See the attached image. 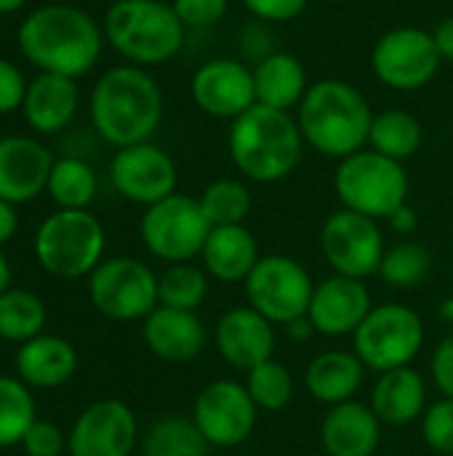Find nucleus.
<instances>
[{"label":"nucleus","mask_w":453,"mask_h":456,"mask_svg":"<svg viewBox=\"0 0 453 456\" xmlns=\"http://www.w3.org/2000/svg\"><path fill=\"white\" fill-rule=\"evenodd\" d=\"M425 347L422 318L398 302L376 305L352 334V350L371 371H392L411 366Z\"/></svg>","instance_id":"nucleus-9"},{"label":"nucleus","mask_w":453,"mask_h":456,"mask_svg":"<svg viewBox=\"0 0 453 456\" xmlns=\"http://www.w3.org/2000/svg\"><path fill=\"white\" fill-rule=\"evenodd\" d=\"M190 96L200 112L232 123L256 104L254 69L238 56H214L192 72Z\"/></svg>","instance_id":"nucleus-15"},{"label":"nucleus","mask_w":453,"mask_h":456,"mask_svg":"<svg viewBox=\"0 0 453 456\" xmlns=\"http://www.w3.org/2000/svg\"><path fill=\"white\" fill-rule=\"evenodd\" d=\"M16 40L24 59L40 72L77 80L96 67L104 45V29L88 11L51 3L35 8L19 24Z\"/></svg>","instance_id":"nucleus-1"},{"label":"nucleus","mask_w":453,"mask_h":456,"mask_svg":"<svg viewBox=\"0 0 453 456\" xmlns=\"http://www.w3.org/2000/svg\"><path fill=\"white\" fill-rule=\"evenodd\" d=\"M294 112L304 144L326 158L344 160L368 147L374 112L363 91L347 80L323 77L310 83Z\"/></svg>","instance_id":"nucleus-3"},{"label":"nucleus","mask_w":453,"mask_h":456,"mask_svg":"<svg viewBox=\"0 0 453 456\" xmlns=\"http://www.w3.org/2000/svg\"><path fill=\"white\" fill-rule=\"evenodd\" d=\"M409 171L371 147L339 160L334 171V192L342 208L358 211L371 219H390L395 208L409 203Z\"/></svg>","instance_id":"nucleus-6"},{"label":"nucleus","mask_w":453,"mask_h":456,"mask_svg":"<svg viewBox=\"0 0 453 456\" xmlns=\"http://www.w3.org/2000/svg\"><path fill=\"white\" fill-rule=\"evenodd\" d=\"M107 235L101 222L85 211L59 208L45 216L35 232V259L56 278H83L91 275L104 262Z\"/></svg>","instance_id":"nucleus-7"},{"label":"nucleus","mask_w":453,"mask_h":456,"mask_svg":"<svg viewBox=\"0 0 453 456\" xmlns=\"http://www.w3.org/2000/svg\"><path fill=\"white\" fill-rule=\"evenodd\" d=\"M208 294V273L192 262L168 265L158 275V302L160 307L190 310L195 313Z\"/></svg>","instance_id":"nucleus-34"},{"label":"nucleus","mask_w":453,"mask_h":456,"mask_svg":"<svg viewBox=\"0 0 453 456\" xmlns=\"http://www.w3.org/2000/svg\"><path fill=\"white\" fill-rule=\"evenodd\" d=\"M371 409L382 425H392V428H403L422 419L427 411L425 377L411 366L379 374L371 393Z\"/></svg>","instance_id":"nucleus-25"},{"label":"nucleus","mask_w":453,"mask_h":456,"mask_svg":"<svg viewBox=\"0 0 453 456\" xmlns=\"http://www.w3.org/2000/svg\"><path fill=\"white\" fill-rule=\"evenodd\" d=\"M441 64L443 59L438 53L435 37L422 27L387 29L371 48L374 77L400 94L422 91L425 86H430Z\"/></svg>","instance_id":"nucleus-11"},{"label":"nucleus","mask_w":453,"mask_h":456,"mask_svg":"<svg viewBox=\"0 0 453 456\" xmlns=\"http://www.w3.org/2000/svg\"><path fill=\"white\" fill-rule=\"evenodd\" d=\"M88 299L109 321H144L158 302V275L133 256L104 259L88 275Z\"/></svg>","instance_id":"nucleus-10"},{"label":"nucleus","mask_w":453,"mask_h":456,"mask_svg":"<svg viewBox=\"0 0 453 456\" xmlns=\"http://www.w3.org/2000/svg\"><path fill=\"white\" fill-rule=\"evenodd\" d=\"M27 3L29 0H0V13H13V11H19Z\"/></svg>","instance_id":"nucleus-50"},{"label":"nucleus","mask_w":453,"mask_h":456,"mask_svg":"<svg viewBox=\"0 0 453 456\" xmlns=\"http://www.w3.org/2000/svg\"><path fill=\"white\" fill-rule=\"evenodd\" d=\"M275 51H280V48H278V35H275L272 24L251 16L238 32V53H240L238 59H243L246 64L254 67L262 59L272 56Z\"/></svg>","instance_id":"nucleus-39"},{"label":"nucleus","mask_w":453,"mask_h":456,"mask_svg":"<svg viewBox=\"0 0 453 456\" xmlns=\"http://www.w3.org/2000/svg\"><path fill=\"white\" fill-rule=\"evenodd\" d=\"M304 147L296 118L264 104H254L227 131V150L235 168L256 184H275L291 176L302 163Z\"/></svg>","instance_id":"nucleus-4"},{"label":"nucleus","mask_w":453,"mask_h":456,"mask_svg":"<svg viewBox=\"0 0 453 456\" xmlns=\"http://www.w3.org/2000/svg\"><path fill=\"white\" fill-rule=\"evenodd\" d=\"M425 142V128L417 115L409 110H384L374 112L368 147L392 158V160H409L419 152Z\"/></svg>","instance_id":"nucleus-29"},{"label":"nucleus","mask_w":453,"mask_h":456,"mask_svg":"<svg viewBox=\"0 0 453 456\" xmlns=\"http://www.w3.org/2000/svg\"><path fill=\"white\" fill-rule=\"evenodd\" d=\"M246 11L254 19L270 21V24H283V21H294L299 19L310 0H243Z\"/></svg>","instance_id":"nucleus-42"},{"label":"nucleus","mask_w":453,"mask_h":456,"mask_svg":"<svg viewBox=\"0 0 453 456\" xmlns=\"http://www.w3.org/2000/svg\"><path fill=\"white\" fill-rule=\"evenodd\" d=\"M371 294L363 281L347 275H331L315 286L310 302V323L315 334L323 337H347L355 334L358 326L371 313Z\"/></svg>","instance_id":"nucleus-18"},{"label":"nucleus","mask_w":453,"mask_h":456,"mask_svg":"<svg viewBox=\"0 0 453 456\" xmlns=\"http://www.w3.org/2000/svg\"><path fill=\"white\" fill-rule=\"evenodd\" d=\"M433 382L443 393V398H453V334H449L433 353Z\"/></svg>","instance_id":"nucleus-44"},{"label":"nucleus","mask_w":453,"mask_h":456,"mask_svg":"<svg viewBox=\"0 0 453 456\" xmlns=\"http://www.w3.org/2000/svg\"><path fill=\"white\" fill-rule=\"evenodd\" d=\"M320 248L336 275L358 281L376 275L387 251L379 222L350 208H339L323 222Z\"/></svg>","instance_id":"nucleus-13"},{"label":"nucleus","mask_w":453,"mask_h":456,"mask_svg":"<svg viewBox=\"0 0 453 456\" xmlns=\"http://www.w3.org/2000/svg\"><path fill=\"white\" fill-rule=\"evenodd\" d=\"M286 334H288L294 342H307V339L315 334V326H312V323H310V318L304 315V318H299V321L288 323V326H286Z\"/></svg>","instance_id":"nucleus-48"},{"label":"nucleus","mask_w":453,"mask_h":456,"mask_svg":"<svg viewBox=\"0 0 453 456\" xmlns=\"http://www.w3.org/2000/svg\"><path fill=\"white\" fill-rule=\"evenodd\" d=\"M387 224H390L395 232H400V235H409V232H414V230H417V224H419V216H417V211H414L409 203H403L400 208H395V211L390 214Z\"/></svg>","instance_id":"nucleus-46"},{"label":"nucleus","mask_w":453,"mask_h":456,"mask_svg":"<svg viewBox=\"0 0 453 456\" xmlns=\"http://www.w3.org/2000/svg\"><path fill=\"white\" fill-rule=\"evenodd\" d=\"M441 318H443L446 323H453V299H446V302L441 305Z\"/></svg>","instance_id":"nucleus-51"},{"label":"nucleus","mask_w":453,"mask_h":456,"mask_svg":"<svg viewBox=\"0 0 453 456\" xmlns=\"http://www.w3.org/2000/svg\"><path fill=\"white\" fill-rule=\"evenodd\" d=\"M433 270V256L422 243H395L384 251L379 265V278L392 289H419Z\"/></svg>","instance_id":"nucleus-36"},{"label":"nucleus","mask_w":453,"mask_h":456,"mask_svg":"<svg viewBox=\"0 0 453 456\" xmlns=\"http://www.w3.org/2000/svg\"><path fill=\"white\" fill-rule=\"evenodd\" d=\"M216 350L238 371H251L275 353V323L254 307H232L216 323Z\"/></svg>","instance_id":"nucleus-20"},{"label":"nucleus","mask_w":453,"mask_h":456,"mask_svg":"<svg viewBox=\"0 0 453 456\" xmlns=\"http://www.w3.org/2000/svg\"><path fill=\"white\" fill-rule=\"evenodd\" d=\"M331 3H339V0H331Z\"/></svg>","instance_id":"nucleus-52"},{"label":"nucleus","mask_w":453,"mask_h":456,"mask_svg":"<svg viewBox=\"0 0 453 456\" xmlns=\"http://www.w3.org/2000/svg\"><path fill=\"white\" fill-rule=\"evenodd\" d=\"M246 390L259 406V411H280L294 398V377L278 361H264L246 374Z\"/></svg>","instance_id":"nucleus-37"},{"label":"nucleus","mask_w":453,"mask_h":456,"mask_svg":"<svg viewBox=\"0 0 453 456\" xmlns=\"http://www.w3.org/2000/svg\"><path fill=\"white\" fill-rule=\"evenodd\" d=\"M422 438L435 454L453 456V398H441L427 406L422 417Z\"/></svg>","instance_id":"nucleus-38"},{"label":"nucleus","mask_w":453,"mask_h":456,"mask_svg":"<svg viewBox=\"0 0 453 456\" xmlns=\"http://www.w3.org/2000/svg\"><path fill=\"white\" fill-rule=\"evenodd\" d=\"M200 259L203 270L219 283H246L262 256L259 243L246 224H227L211 230Z\"/></svg>","instance_id":"nucleus-26"},{"label":"nucleus","mask_w":453,"mask_h":456,"mask_svg":"<svg viewBox=\"0 0 453 456\" xmlns=\"http://www.w3.org/2000/svg\"><path fill=\"white\" fill-rule=\"evenodd\" d=\"M37 422L32 387L19 377L0 374V449L21 446L27 430Z\"/></svg>","instance_id":"nucleus-32"},{"label":"nucleus","mask_w":453,"mask_h":456,"mask_svg":"<svg viewBox=\"0 0 453 456\" xmlns=\"http://www.w3.org/2000/svg\"><path fill=\"white\" fill-rule=\"evenodd\" d=\"M45 192L59 208L85 211L99 192V179H96V171L83 158L69 155V158L53 160Z\"/></svg>","instance_id":"nucleus-30"},{"label":"nucleus","mask_w":453,"mask_h":456,"mask_svg":"<svg viewBox=\"0 0 453 456\" xmlns=\"http://www.w3.org/2000/svg\"><path fill=\"white\" fill-rule=\"evenodd\" d=\"M21 452L27 456H61L67 452V436L53 422L37 419L24 436Z\"/></svg>","instance_id":"nucleus-41"},{"label":"nucleus","mask_w":453,"mask_h":456,"mask_svg":"<svg viewBox=\"0 0 453 456\" xmlns=\"http://www.w3.org/2000/svg\"><path fill=\"white\" fill-rule=\"evenodd\" d=\"M211 444L184 417L158 419L142 438V456H208Z\"/></svg>","instance_id":"nucleus-33"},{"label":"nucleus","mask_w":453,"mask_h":456,"mask_svg":"<svg viewBox=\"0 0 453 456\" xmlns=\"http://www.w3.org/2000/svg\"><path fill=\"white\" fill-rule=\"evenodd\" d=\"M182 24L195 32L214 29L230 11V0H171Z\"/></svg>","instance_id":"nucleus-40"},{"label":"nucleus","mask_w":453,"mask_h":456,"mask_svg":"<svg viewBox=\"0 0 453 456\" xmlns=\"http://www.w3.org/2000/svg\"><path fill=\"white\" fill-rule=\"evenodd\" d=\"M91 126L112 147L152 142L163 120V91L147 67H109L93 86L88 102Z\"/></svg>","instance_id":"nucleus-2"},{"label":"nucleus","mask_w":453,"mask_h":456,"mask_svg":"<svg viewBox=\"0 0 453 456\" xmlns=\"http://www.w3.org/2000/svg\"><path fill=\"white\" fill-rule=\"evenodd\" d=\"M101 29L104 40L136 67H160L187 43V27L168 0H115Z\"/></svg>","instance_id":"nucleus-5"},{"label":"nucleus","mask_w":453,"mask_h":456,"mask_svg":"<svg viewBox=\"0 0 453 456\" xmlns=\"http://www.w3.org/2000/svg\"><path fill=\"white\" fill-rule=\"evenodd\" d=\"M80 91L72 77L40 72L32 83H27L24 94V120L37 134H56L67 128L77 112Z\"/></svg>","instance_id":"nucleus-24"},{"label":"nucleus","mask_w":453,"mask_h":456,"mask_svg":"<svg viewBox=\"0 0 453 456\" xmlns=\"http://www.w3.org/2000/svg\"><path fill=\"white\" fill-rule=\"evenodd\" d=\"M27 94V80L13 61L0 56V115L21 110Z\"/></svg>","instance_id":"nucleus-43"},{"label":"nucleus","mask_w":453,"mask_h":456,"mask_svg":"<svg viewBox=\"0 0 453 456\" xmlns=\"http://www.w3.org/2000/svg\"><path fill=\"white\" fill-rule=\"evenodd\" d=\"M19 230V214H16V206L8 203V200H0V248L16 235Z\"/></svg>","instance_id":"nucleus-47"},{"label":"nucleus","mask_w":453,"mask_h":456,"mask_svg":"<svg viewBox=\"0 0 453 456\" xmlns=\"http://www.w3.org/2000/svg\"><path fill=\"white\" fill-rule=\"evenodd\" d=\"M109 182L131 203L152 206L176 192L179 168L176 160L158 144L142 142L120 147L109 160Z\"/></svg>","instance_id":"nucleus-16"},{"label":"nucleus","mask_w":453,"mask_h":456,"mask_svg":"<svg viewBox=\"0 0 453 456\" xmlns=\"http://www.w3.org/2000/svg\"><path fill=\"white\" fill-rule=\"evenodd\" d=\"M198 200H200V208H203L206 219L211 222V227L243 224L246 216L251 214V203H254L246 182L230 179V176L211 182Z\"/></svg>","instance_id":"nucleus-35"},{"label":"nucleus","mask_w":453,"mask_h":456,"mask_svg":"<svg viewBox=\"0 0 453 456\" xmlns=\"http://www.w3.org/2000/svg\"><path fill=\"white\" fill-rule=\"evenodd\" d=\"M251 69H254L256 104H264L272 110H283V112L296 110L310 88L304 64L299 61V56H294L283 48L275 51L272 56L262 59Z\"/></svg>","instance_id":"nucleus-28"},{"label":"nucleus","mask_w":453,"mask_h":456,"mask_svg":"<svg viewBox=\"0 0 453 456\" xmlns=\"http://www.w3.org/2000/svg\"><path fill=\"white\" fill-rule=\"evenodd\" d=\"M16 377L32 390H53L67 385L77 371V350L72 342L56 334H40L19 345Z\"/></svg>","instance_id":"nucleus-22"},{"label":"nucleus","mask_w":453,"mask_h":456,"mask_svg":"<svg viewBox=\"0 0 453 456\" xmlns=\"http://www.w3.org/2000/svg\"><path fill=\"white\" fill-rule=\"evenodd\" d=\"M363 377H366V366L355 353L328 350L310 361L304 371V385L315 401L326 406H339L355 401Z\"/></svg>","instance_id":"nucleus-27"},{"label":"nucleus","mask_w":453,"mask_h":456,"mask_svg":"<svg viewBox=\"0 0 453 456\" xmlns=\"http://www.w3.org/2000/svg\"><path fill=\"white\" fill-rule=\"evenodd\" d=\"M11 286V265H8V256L3 254L0 248V294Z\"/></svg>","instance_id":"nucleus-49"},{"label":"nucleus","mask_w":453,"mask_h":456,"mask_svg":"<svg viewBox=\"0 0 453 456\" xmlns=\"http://www.w3.org/2000/svg\"><path fill=\"white\" fill-rule=\"evenodd\" d=\"M211 230L214 227L206 219L200 200L182 192L147 206L139 222L144 248L168 265H182L200 256Z\"/></svg>","instance_id":"nucleus-8"},{"label":"nucleus","mask_w":453,"mask_h":456,"mask_svg":"<svg viewBox=\"0 0 453 456\" xmlns=\"http://www.w3.org/2000/svg\"><path fill=\"white\" fill-rule=\"evenodd\" d=\"M259 406L248 395L246 385L235 379H216L206 385L192 409V422L203 438L216 449H232L251 438L256 428Z\"/></svg>","instance_id":"nucleus-14"},{"label":"nucleus","mask_w":453,"mask_h":456,"mask_svg":"<svg viewBox=\"0 0 453 456\" xmlns=\"http://www.w3.org/2000/svg\"><path fill=\"white\" fill-rule=\"evenodd\" d=\"M315 283L310 273L291 256L270 254L256 262L246 278V299L259 315L275 326H288L310 313Z\"/></svg>","instance_id":"nucleus-12"},{"label":"nucleus","mask_w":453,"mask_h":456,"mask_svg":"<svg viewBox=\"0 0 453 456\" xmlns=\"http://www.w3.org/2000/svg\"><path fill=\"white\" fill-rule=\"evenodd\" d=\"M139 441V425L117 398H104L85 406L67 433L69 456H131Z\"/></svg>","instance_id":"nucleus-17"},{"label":"nucleus","mask_w":453,"mask_h":456,"mask_svg":"<svg viewBox=\"0 0 453 456\" xmlns=\"http://www.w3.org/2000/svg\"><path fill=\"white\" fill-rule=\"evenodd\" d=\"M53 155L45 144L32 136H3L0 139V200L13 206L37 198L51 176Z\"/></svg>","instance_id":"nucleus-19"},{"label":"nucleus","mask_w":453,"mask_h":456,"mask_svg":"<svg viewBox=\"0 0 453 456\" xmlns=\"http://www.w3.org/2000/svg\"><path fill=\"white\" fill-rule=\"evenodd\" d=\"M320 441L328 456H374L382 444V422L371 406L347 401L323 417Z\"/></svg>","instance_id":"nucleus-23"},{"label":"nucleus","mask_w":453,"mask_h":456,"mask_svg":"<svg viewBox=\"0 0 453 456\" xmlns=\"http://www.w3.org/2000/svg\"><path fill=\"white\" fill-rule=\"evenodd\" d=\"M45 329V305L35 291L8 286L0 294V339L24 345Z\"/></svg>","instance_id":"nucleus-31"},{"label":"nucleus","mask_w":453,"mask_h":456,"mask_svg":"<svg viewBox=\"0 0 453 456\" xmlns=\"http://www.w3.org/2000/svg\"><path fill=\"white\" fill-rule=\"evenodd\" d=\"M433 37H435V45H438V53L443 61H453V16H446L435 29H433Z\"/></svg>","instance_id":"nucleus-45"},{"label":"nucleus","mask_w":453,"mask_h":456,"mask_svg":"<svg viewBox=\"0 0 453 456\" xmlns=\"http://www.w3.org/2000/svg\"><path fill=\"white\" fill-rule=\"evenodd\" d=\"M142 337L152 355L168 363H190L206 347V326L195 313L160 305L144 318Z\"/></svg>","instance_id":"nucleus-21"}]
</instances>
